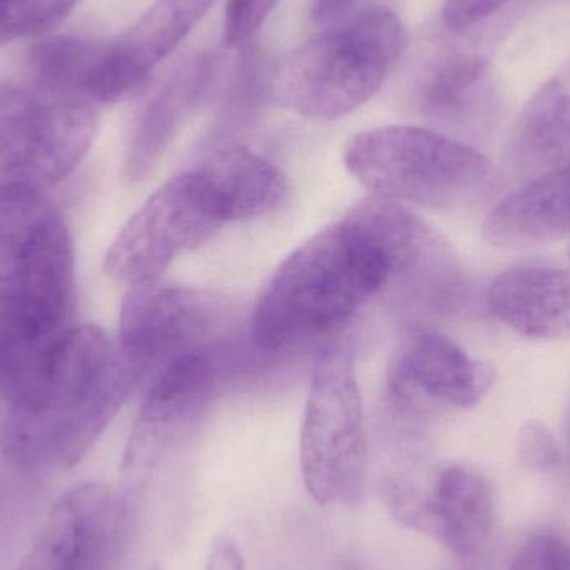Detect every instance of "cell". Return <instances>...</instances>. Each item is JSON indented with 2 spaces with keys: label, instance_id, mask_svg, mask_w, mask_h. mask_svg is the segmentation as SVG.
Here are the masks:
<instances>
[{
  "label": "cell",
  "instance_id": "obj_16",
  "mask_svg": "<svg viewBox=\"0 0 570 570\" xmlns=\"http://www.w3.org/2000/svg\"><path fill=\"white\" fill-rule=\"evenodd\" d=\"M482 234L502 249L570 237V163L534 177L502 199L485 219Z\"/></svg>",
  "mask_w": 570,
  "mask_h": 570
},
{
  "label": "cell",
  "instance_id": "obj_21",
  "mask_svg": "<svg viewBox=\"0 0 570 570\" xmlns=\"http://www.w3.org/2000/svg\"><path fill=\"white\" fill-rule=\"evenodd\" d=\"M488 73V62L478 53L459 52L439 60L417 83L422 109L438 116H458L468 109Z\"/></svg>",
  "mask_w": 570,
  "mask_h": 570
},
{
  "label": "cell",
  "instance_id": "obj_6",
  "mask_svg": "<svg viewBox=\"0 0 570 570\" xmlns=\"http://www.w3.org/2000/svg\"><path fill=\"white\" fill-rule=\"evenodd\" d=\"M301 469L305 489L317 504L355 505L364 498V402L345 345H327L315 361L302 422Z\"/></svg>",
  "mask_w": 570,
  "mask_h": 570
},
{
  "label": "cell",
  "instance_id": "obj_3",
  "mask_svg": "<svg viewBox=\"0 0 570 570\" xmlns=\"http://www.w3.org/2000/svg\"><path fill=\"white\" fill-rule=\"evenodd\" d=\"M387 281L381 254L341 220L298 246L264 287L250 321L253 344L281 352L327 334Z\"/></svg>",
  "mask_w": 570,
  "mask_h": 570
},
{
  "label": "cell",
  "instance_id": "obj_4",
  "mask_svg": "<svg viewBox=\"0 0 570 570\" xmlns=\"http://www.w3.org/2000/svg\"><path fill=\"white\" fill-rule=\"evenodd\" d=\"M405 46L402 20L385 7H368L288 53L267 94L308 119H341L381 90Z\"/></svg>",
  "mask_w": 570,
  "mask_h": 570
},
{
  "label": "cell",
  "instance_id": "obj_28",
  "mask_svg": "<svg viewBox=\"0 0 570 570\" xmlns=\"http://www.w3.org/2000/svg\"><path fill=\"white\" fill-rule=\"evenodd\" d=\"M206 570H246L243 551L230 535H217L207 554Z\"/></svg>",
  "mask_w": 570,
  "mask_h": 570
},
{
  "label": "cell",
  "instance_id": "obj_33",
  "mask_svg": "<svg viewBox=\"0 0 570 570\" xmlns=\"http://www.w3.org/2000/svg\"><path fill=\"white\" fill-rule=\"evenodd\" d=\"M153 570H159V569L154 568Z\"/></svg>",
  "mask_w": 570,
  "mask_h": 570
},
{
  "label": "cell",
  "instance_id": "obj_31",
  "mask_svg": "<svg viewBox=\"0 0 570 570\" xmlns=\"http://www.w3.org/2000/svg\"><path fill=\"white\" fill-rule=\"evenodd\" d=\"M0 394H3V355H2V344H0Z\"/></svg>",
  "mask_w": 570,
  "mask_h": 570
},
{
  "label": "cell",
  "instance_id": "obj_29",
  "mask_svg": "<svg viewBox=\"0 0 570 570\" xmlns=\"http://www.w3.org/2000/svg\"><path fill=\"white\" fill-rule=\"evenodd\" d=\"M354 2L355 0H315V22L334 23L344 19Z\"/></svg>",
  "mask_w": 570,
  "mask_h": 570
},
{
  "label": "cell",
  "instance_id": "obj_17",
  "mask_svg": "<svg viewBox=\"0 0 570 570\" xmlns=\"http://www.w3.org/2000/svg\"><path fill=\"white\" fill-rule=\"evenodd\" d=\"M489 311L525 337L570 338V271L515 267L492 283Z\"/></svg>",
  "mask_w": 570,
  "mask_h": 570
},
{
  "label": "cell",
  "instance_id": "obj_14",
  "mask_svg": "<svg viewBox=\"0 0 570 570\" xmlns=\"http://www.w3.org/2000/svg\"><path fill=\"white\" fill-rule=\"evenodd\" d=\"M214 66L210 57H190L142 94L127 130L124 149L127 180L142 183L156 169L183 120L209 92Z\"/></svg>",
  "mask_w": 570,
  "mask_h": 570
},
{
  "label": "cell",
  "instance_id": "obj_20",
  "mask_svg": "<svg viewBox=\"0 0 570 570\" xmlns=\"http://www.w3.org/2000/svg\"><path fill=\"white\" fill-rule=\"evenodd\" d=\"M196 170L213 189L227 223L266 216L279 209L287 197L284 174L240 146L213 150Z\"/></svg>",
  "mask_w": 570,
  "mask_h": 570
},
{
  "label": "cell",
  "instance_id": "obj_7",
  "mask_svg": "<svg viewBox=\"0 0 570 570\" xmlns=\"http://www.w3.org/2000/svg\"><path fill=\"white\" fill-rule=\"evenodd\" d=\"M92 104L56 96L0 92V193L46 190L66 179L97 132Z\"/></svg>",
  "mask_w": 570,
  "mask_h": 570
},
{
  "label": "cell",
  "instance_id": "obj_18",
  "mask_svg": "<svg viewBox=\"0 0 570 570\" xmlns=\"http://www.w3.org/2000/svg\"><path fill=\"white\" fill-rule=\"evenodd\" d=\"M505 163L514 176L532 179L570 163V69L542 83L519 112Z\"/></svg>",
  "mask_w": 570,
  "mask_h": 570
},
{
  "label": "cell",
  "instance_id": "obj_23",
  "mask_svg": "<svg viewBox=\"0 0 570 570\" xmlns=\"http://www.w3.org/2000/svg\"><path fill=\"white\" fill-rule=\"evenodd\" d=\"M381 495L389 514L405 528L432 535L431 491L404 478H385Z\"/></svg>",
  "mask_w": 570,
  "mask_h": 570
},
{
  "label": "cell",
  "instance_id": "obj_5",
  "mask_svg": "<svg viewBox=\"0 0 570 570\" xmlns=\"http://www.w3.org/2000/svg\"><path fill=\"white\" fill-rule=\"evenodd\" d=\"M344 164L372 196L429 209H475L501 187L488 157L422 127L364 130L348 140Z\"/></svg>",
  "mask_w": 570,
  "mask_h": 570
},
{
  "label": "cell",
  "instance_id": "obj_2",
  "mask_svg": "<svg viewBox=\"0 0 570 570\" xmlns=\"http://www.w3.org/2000/svg\"><path fill=\"white\" fill-rule=\"evenodd\" d=\"M76 256L46 190L0 193V344L3 375L40 361L69 331Z\"/></svg>",
  "mask_w": 570,
  "mask_h": 570
},
{
  "label": "cell",
  "instance_id": "obj_22",
  "mask_svg": "<svg viewBox=\"0 0 570 570\" xmlns=\"http://www.w3.org/2000/svg\"><path fill=\"white\" fill-rule=\"evenodd\" d=\"M79 0H0V47L40 36L62 22Z\"/></svg>",
  "mask_w": 570,
  "mask_h": 570
},
{
  "label": "cell",
  "instance_id": "obj_9",
  "mask_svg": "<svg viewBox=\"0 0 570 570\" xmlns=\"http://www.w3.org/2000/svg\"><path fill=\"white\" fill-rule=\"evenodd\" d=\"M342 220L381 254L387 284L399 285L409 304L435 314L459 304L465 277L454 247L407 207L384 197H365Z\"/></svg>",
  "mask_w": 570,
  "mask_h": 570
},
{
  "label": "cell",
  "instance_id": "obj_24",
  "mask_svg": "<svg viewBox=\"0 0 570 570\" xmlns=\"http://www.w3.org/2000/svg\"><path fill=\"white\" fill-rule=\"evenodd\" d=\"M277 0H227L224 39L233 49L246 47L259 32Z\"/></svg>",
  "mask_w": 570,
  "mask_h": 570
},
{
  "label": "cell",
  "instance_id": "obj_11",
  "mask_svg": "<svg viewBox=\"0 0 570 570\" xmlns=\"http://www.w3.org/2000/svg\"><path fill=\"white\" fill-rule=\"evenodd\" d=\"M227 322L229 305L219 295L153 281L127 291L116 344L144 377L186 352L216 344Z\"/></svg>",
  "mask_w": 570,
  "mask_h": 570
},
{
  "label": "cell",
  "instance_id": "obj_19",
  "mask_svg": "<svg viewBox=\"0 0 570 570\" xmlns=\"http://www.w3.org/2000/svg\"><path fill=\"white\" fill-rule=\"evenodd\" d=\"M432 535L471 564L491 539L494 501L488 479L469 465H449L431 489Z\"/></svg>",
  "mask_w": 570,
  "mask_h": 570
},
{
  "label": "cell",
  "instance_id": "obj_30",
  "mask_svg": "<svg viewBox=\"0 0 570 570\" xmlns=\"http://www.w3.org/2000/svg\"><path fill=\"white\" fill-rule=\"evenodd\" d=\"M558 570H570V544L566 549L564 556H562Z\"/></svg>",
  "mask_w": 570,
  "mask_h": 570
},
{
  "label": "cell",
  "instance_id": "obj_27",
  "mask_svg": "<svg viewBox=\"0 0 570 570\" xmlns=\"http://www.w3.org/2000/svg\"><path fill=\"white\" fill-rule=\"evenodd\" d=\"M509 0H445L444 22L449 29L465 30L498 12Z\"/></svg>",
  "mask_w": 570,
  "mask_h": 570
},
{
  "label": "cell",
  "instance_id": "obj_13",
  "mask_svg": "<svg viewBox=\"0 0 570 570\" xmlns=\"http://www.w3.org/2000/svg\"><path fill=\"white\" fill-rule=\"evenodd\" d=\"M216 0H156L122 36L97 43L83 79L89 104H112L144 89L150 73L189 36Z\"/></svg>",
  "mask_w": 570,
  "mask_h": 570
},
{
  "label": "cell",
  "instance_id": "obj_12",
  "mask_svg": "<svg viewBox=\"0 0 570 570\" xmlns=\"http://www.w3.org/2000/svg\"><path fill=\"white\" fill-rule=\"evenodd\" d=\"M126 529L122 495L104 482H86L53 504L16 570H114Z\"/></svg>",
  "mask_w": 570,
  "mask_h": 570
},
{
  "label": "cell",
  "instance_id": "obj_26",
  "mask_svg": "<svg viewBox=\"0 0 570 570\" xmlns=\"http://www.w3.org/2000/svg\"><path fill=\"white\" fill-rule=\"evenodd\" d=\"M568 542L554 534H538L521 546L511 570H558Z\"/></svg>",
  "mask_w": 570,
  "mask_h": 570
},
{
  "label": "cell",
  "instance_id": "obj_25",
  "mask_svg": "<svg viewBox=\"0 0 570 570\" xmlns=\"http://www.w3.org/2000/svg\"><path fill=\"white\" fill-rule=\"evenodd\" d=\"M518 454L521 464L534 472L551 471L561 459L554 435L538 421L522 425L518 435Z\"/></svg>",
  "mask_w": 570,
  "mask_h": 570
},
{
  "label": "cell",
  "instance_id": "obj_32",
  "mask_svg": "<svg viewBox=\"0 0 570 570\" xmlns=\"http://www.w3.org/2000/svg\"><path fill=\"white\" fill-rule=\"evenodd\" d=\"M332 570H358V569H355L354 566H351V564H338V566H335V568Z\"/></svg>",
  "mask_w": 570,
  "mask_h": 570
},
{
  "label": "cell",
  "instance_id": "obj_10",
  "mask_svg": "<svg viewBox=\"0 0 570 570\" xmlns=\"http://www.w3.org/2000/svg\"><path fill=\"white\" fill-rule=\"evenodd\" d=\"M233 352L224 344L204 345L160 368L140 405L124 454L122 471L139 485L196 428L233 371Z\"/></svg>",
  "mask_w": 570,
  "mask_h": 570
},
{
  "label": "cell",
  "instance_id": "obj_8",
  "mask_svg": "<svg viewBox=\"0 0 570 570\" xmlns=\"http://www.w3.org/2000/svg\"><path fill=\"white\" fill-rule=\"evenodd\" d=\"M207 180L197 170L160 186L117 234L104 273L129 285L159 281L174 259L196 249L226 224Z\"/></svg>",
  "mask_w": 570,
  "mask_h": 570
},
{
  "label": "cell",
  "instance_id": "obj_15",
  "mask_svg": "<svg viewBox=\"0 0 570 570\" xmlns=\"http://www.w3.org/2000/svg\"><path fill=\"white\" fill-rule=\"evenodd\" d=\"M492 382L491 365L431 331L411 337L392 374V387L404 404L421 394L454 407H472L488 394Z\"/></svg>",
  "mask_w": 570,
  "mask_h": 570
},
{
  "label": "cell",
  "instance_id": "obj_1",
  "mask_svg": "<svg viewBox=\"0 0 570 570\" xmlns=\"http://www.w3.org/2000/svg\"><path fill=\"white\" fill-rule=\"evenodd\" d=\"M140 379L102 328L70 327L32 371L3 387V455L27 471L73 468Z\"/></svg>",
  "mask_w": 570,
  "mask_h": 570
}]
</instances>
